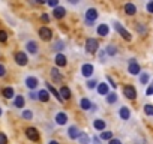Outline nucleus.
Returning a JSON list of instances; mask_svg holds the SVG:
<instances>
[{"label":"nucleus","instance_id":"2eb2a0df","mask_svg":"<svg viewBox=\"0 0 153 144\" xmlns=\"http://www.w3.org/2000/svg\"><path fill=\"white\" fill-rule=\"evenodd\" d=\"M54 62H56V65L59 66V68H62V66H66V57L62 54V53H57L56 54V59H54Z\"/></svg>","mask_w":153,"mask_h":144},{"label":"nucleus","instance_id":"c9c22d12","mask_svg":"<svg viewBox=\"0 0 153 144\" xmlns=\"http://www.w3.org/2000/svg\"><path fill=\"white\" fill-rule=\"evenodd\" d=\"M144 113H146L147 116H153V105L146 104V105H144Z\"/></svg>","mask_w":153,"mask_h":144},{"label":"nucleus","instance_id":"20e7f679","mask_svg":"<svg viewBox=\"0 0 153 144\" xmlns=\"http://www.w3.org/2000/svg\"><path fill=\"white\" fill-rule=\"evenodd\" d=\"M128 72H129L131 75H138L140 72H141V68H140V65L135 62V59H131L129 66H128Z\"/></svg>","mask_w":153,"mask_h":144},{"label":"nucleus","instance_id":"37998d69","mask_svg":"<svg viewBox=\"0 0 153 144\" xmlns=\"http://www.w3.org/2000/svg\"><path fill=\"white\" fill-rule=\"evenodd\" d=\"M105 56H107V51H105V50L101 51V54H99V60H101V62H105Z\"/></svg>","mask_w":153,"mask_h":144},{"label":"nucleus","instance_id":"603ef678","mask_svg":"<svg viewBox=\"0 0 153 144\" xmlns=\"http://www.w3.org/2000/svg\"><path fill=\"white\" fill-rule=\"evenodd\" d=\"M93 143H95V144H99V138H98V137H93Z\"/></svg>","mask_w":153,"mask_h":144},{"label":"nucleus","instance_id":"79ce46f5","mask_svg":"<svg viewBox=\"0 0 153 144\" xmlns=\"http://www.w3.org/2000/svg\"><path fill=\"white\" fill-rule=\"evenodd\" d=\"M107 80H108V83H110L113 87H117V84H116V81L113 80V77H111V75H108V77H107Z\"/></svg>","mask_w":153,"mask_h":144},{"label":"nucleus","instance_id":"c03bdc74","mask_svg":"<svg viewBox=\"0 0 153 144\" xmlns=\"http://www.w3.org/2000/svg\"><path fill=\"white\" fill-rule=\"evenodd\" d=\"M146 95H153V83L147 87V90H146Z\"/></svg>","mask_w":153,"mask_h":144},{"label":"nucleus","instance_id":"423d86ee","mask_svg":"<svg viewBox=\"0 0 153 144\" xmlns=\"http://www.w3.org/2000/svg\"><path fill=\"white\" fill-rule=\"evenodd\" d=\"M39 36L42 41H51L53 39V30L48 27H41L39 29Z\"/></svg>","mask_w":153,"mask_h":144},{"label":"nucleus","instance_id":"f704fd0d","mask_svg":"<svg viewBox=\"0 0 153 144\" xmlns=\"http://www.w3.org/2000/svg\"><path fill=\"white\" fill-rule=\"evenodd\" d=\"M23 119L32 120V119H33V113H32L30 110H24V111H23Z\"/></svg>","mask_w":153,"mask_h":144},{"label":"nucleus","instance_id":"7c9ffc66","mask_svg":"<svg viewBox=\"0 0 153 144\" xmlns=\"http://www.w3.org/2000/svg\"><path fill=\"white\" fill-rule=\"evenodd\" d=\"M78 141H80V144H89V143H90V138H89L87 134L81 132V135L78 137Z\"/></svg>","mask_w":153,"mask_h":144},{"label":"nucleus","instance_id":"a19ab883","mask_svg":"<svg viewBox=\"0 0 153 144\" xmlns=\"http://www.w3.org/2000/svg\"><path fill=\"white\" fill-rule=\"evenodd\" d=\"M6 75V68L3 65H0V77H5Z\"/></svg>","mask_w":153,"mask_h":144},{"label":"nucleus","instance_id":"e433bc0d","mask_svg":"<svg viewBox=\"0 0 153 144\" xmlns=\"http://www.w3.org/2000/svg\"><path fill=\"white\" fill-rule=\"evenodd\" d=\"M98 81L96 80H89L87 81V89H95V87H98Z\"/></svg>","mask_w":153,"mask_h":144},{"label":"nucleus","instance_id":"aec40b11","mask_svg":"<svg viewBox=\"0 0 153 144\" xmlns=\"http://www.w3.org/2000/svg\"><path fill=\"white\" fill-rule=\"evenodd\" d=\"M125 12H126L128 15H135V14H137V6H135L134 3H126V5H125Z\"/></svg>","mask_w":153,"mask_h":144},{"label":"nucleus","instance_id":"09e8293b","mask_svg":"<svg viewBox=\"0 0 153 144\" xmlns=\"http://www.w3.org/2000/svg\"><path fill=\"white\" fill-rule=\"evenodd\" d=\"M29 96H30V99H32V101H36V99H38V93H35V92H32Z\"/></svg>","mask_w":153,"mask_h":144},{"label":"nucleus","instance_id":"6e6552de","mask_svg":"<svg viewBox=\"0 0 153 144\" xmlns=\"http://www.w3.org/2000/svg\"><path fill=\"white\" fill-rule=\"evenodd\" d=\"M26 135L32 141H39V132H38L36 128H27L26 129Z\"/></svg>","mask_w":153,"mask_h":144},{"label":"nucleus","instance_id":"473e14b6","mask_svg":"<svg viewBox=\"0 0 153 144\" xmlns=\"http://www.w3.org/2000/svg\"><path fill=\"white\" fill-rule=\"evenodd\" d=\"M116 101H117V95L116 93H108L107 95V102L108 104H114Z\"/></svg>","mask_w":153,"mask_h":144},{"label":"nucleus","instance_id":"f257e3e1","mask_svg":"<svg viewBox=\"0 0 153 144\" xmlns=\"http://www.w3.org/2000/svg\"><path fill=\"white\" fill-rule=\"evenodd\" d=\"M113 26H114V29H116V32L125 39V41H131L132 39V36H131V33L122 26V23H119V21H113Z\"/></svg>","mask_w":153,"mask_h":144},{"label":"nucleus","instance_id":"7ed1b4c3","mask_svg":"<svg viewBox=\"0 0 153 144\" xmlns=\"http://www.w3.org/2000/svg\"><path fill=\"white\" fill-rule=\"evenodd\" d=\"M98 47H99V44H98V41H96L95 38H89V39L86 41V50H87V53L95 54V53L98 51Z\"/></svg>","mask_w":153,"mask_h":144},{"label":"nucleus","instance_id":"8fccbe9b","mask_svg":"<svg viewBox=\"0 0 153 144\" xmlns=\"http://www.w3.org/2000/svg\"><path fill=\"white\" fill-rule=\"evenodd\" d=\"M68 2H69V3H72V5H76V3L80 2V0H68Z\"/></svg>","mask_w":153,"mask_h":144},{"label":"nucleus","instance_id":"9b49d317","mask_svg":"<svg viewBox=\"0 0 153 144\" xmlns=\"http://www.w3.org/2000/svg\"><path fill=\"white\" fill-rule=\"evenodd\" d=\"M50 74H51V78H53L56 83H62V81H63V75L60 74V71H59L57 68H53Z\"/></svg>","mask_w":153,"mask_h":144},{"label":"nucleus","instance_id":"dca6fc26","mask_svg":"<svg viewBox=\"0 0 153 144\" xmlns=\"http://www.w3.org/2000/svg\"><path fill=\"white\" fill-rule=\"evenodd\" d=\"M26 48H27V51H29L30 54H36V53H38V44H36L35 41H29V42L26 44Z\"/></svg>","mask_w":153,"mask_h":144},{"label":"nucleus","instance_id":"f3484780","mask_svg":"<svg viewBox=\"0 0 153 144\" xmlns=\"http://www.w3.org/2000/svg\"><path fill=\"white\" fill-rule=\"evenodd\" d=\"M38 99L41 102H48V99H50V90H41V92H38Z\"/></svg>","mask_w":153,"mask_h":144},{"label":"nucleus","instance_id":"0eeeda50","mask_svg":"<svg viewBox=\"0 0 153 144\" xmlns=\"http://www.w3.org/2000/svg\"><path fill=\"white\" fill-rule=\"evenodd\" d=\"M123 95L128 98V99H135L137 98V90L134 86H125L123 87Z\"/></svg>","mask_w":153,"mask_h":144},{"label":"nucleus","instance_id":"6ab92c4d","mask_svg":"<svg viewBox=\"0 0 153 144\" xmlns=\"http://www.w3.org/2000/svg\"><path fill=\"white\" fill-rule=\"evenodd\" d=\"M68 122V116L65 113H57L56 114V123L57 125H66Z\"/></svg>","mask_w":153,"mask_h":144},{"label":"nucleus","instance_id":"a211bd4d","mask_svg":"<svg viewBox=\"0 0 153 144\" xmlns=\"http://www.w3.org/2000/svg\"><path fill=\"white\" fill-rule=\"evenodd\" d=\"M119 116H120L122 120H128V119L131 117V111H129V108H128V107H122L120 111H119Z\"/></svg>","mask_w":153,"mask_h":144},{"label":"nucleus","instance_id":"a878e982","mask_svg":"<svg viewBox=\"0 0 153 144\" xmlns=\"http://www.w3.org/2000/svg\"><path fill=\"white\" fill-rule=\"evenodd\" d=\"M3 96H5L6 99H12V98H15V92H14V89H12V87H5V89H3Z\"/></svg>","mask_w":153,"mask_h":144},{"label":"nucleus","instance_id":"f03ea898","mask_svg":"<svg viewBox=\"0 0 153 144\" xmlns=\"http://www.w3.org/2000/svg\"><path fill=\"white\" fill-rule=\"evenodd\" d=\"M98 17H99V14H98V11H96L95 8L87 9V11H86V24H87V26H92V24L96 21Z\"/></svg>","mask_w":153,"mask_h":144},{"label":"nucleus","instance_id":"4c0bfd02","mask_svg":"<svg viewBox=\"0 0 153 144\" xmlns=\"http://www.w3.org/2000/svg\"><path fill=\"white\" fill-rule=\"evenodd\" d=\"M8 41V33L5 30H0V42H6Z\"/></svg>","mask_w":153,"mask_h":144},{"label":"nucleus","instance_id":"b1692460","mask_svg":"<svg viewBox=\"0 0 153 144\" xmlns=\"http://www.w3.org/2000/svg\"><path fill=\"white\" fill-rule=\"evenodd\" d=\"M135 29H137V32H138L140 35H143V36H146V35L149 33L147 27H146L144 24H141V23H135Z\"/></svg>","mask_w":153,"mask_h":144},{"label":"nucleus","instance_id":"ea45409f","mask_svg":"<svg viewBox=\"0 0 153 144\" xmlns=\"http://www.w3.org/2000/svg\"><path fill=\"white\" fill-rule=\"evenodd\" d=\"M0 144H8V137L3 132H0Z\"/></svg>","mask_w":153,"mask_h":144},{"label":"nucleus","instance_id":"412c9836","mask_svg":"<svg viewBox=\"0 0 153 144\" xmlns=\"http://www.w3.org/2000/svg\"><path fill=\"white\" fill-rule=\"evenodd\" d=\"M105 51H107V54H108V56H111V57H114V56H117V53H119V50H117V47H116V45H113V44H110V45H107V47H105Z\"/></svg>","mask_w":153,"mask_h":144},{"label":"nucleus","instance_id":"bb28decb","mask_svg":"<svg viewBox=\"0 0 153 144\" xmlns=\"http://www.w3.org/2000/svg\"><path fill=\"white\" fill-rule=\"evenodd\" d=\"M60 95H62V98H63L65 101L71 99V90H69V87H66V86L60 87Z\"/></svg>","mask_w":153,"mask_h":144},{"label":"nucleus","instance_id":"49530a36","mask_svg":"<svg viewBox=\"0 0 153 144\" xmlns=\"http://www.w3.org/2000/svg\"><path fill=\"white\" fill-rule=\"evenodd\" d=\"M41 20H42L44 23H48V21H50V17H48L47 14H42V15H41Z\"/></svg>","mask_w":153,"mask_h":144},{"label":"nucleus","instance_id":"58836bf2","mask_svg":"<svg viewBox=\"0 0 153 144\" xmlns=\"http://www.w3.org/2000/svg\"><path fill=\"white\" fill-rule=\"evenodd\" d=\"M47 5L51 6V8L54 9L56 6H59V0H47Z\"/></svg>","mask_w":153,"mask_h":144},{"label":"nucleus","instance_id":"864d4df0","mask_svg":"<svg viewBox=\"0 0 153 144\" xmlns=\"http://www.w3.org/2000/svg\"><path fill=\"white\" fill-rule=\"evenodd\" d=\"M48 144H59V143H57V141H54V140H51V141H50Z\"/></svg>","mask_w":153,"mask_h":144},{"label":"nucleus","instance_id":"c85d7f7f","mask_svg":"<svg viewBox=\"0 0 153 144\" xmlns=\"http://www.w3.org/2000/svg\"><path fill=\"white\" fill-rule=\"evenodd\" d=\"M92 105H93V104H92L87 98H83V99L80 101V107H81L83 110H92Z\"/></svg>","mask_w":153,"mask_h":144},{"label":"nucleus","instance_id":"3c124183","mask_svg":"<svg viewBox=\"0 0 153 144\" xmlns=\"http://www.w3.org/2000/svg\"><path fill=\"white\" fill-rule=\"evenodd\" d=\"M36 3H39V5H44V3H47V0H36Z\"/></svg>","mask_w":153,"mask_h":144},{"label":"nucleus","instance_id":"39448f33","mask_svg":"<svg viewBox=\"0 0 153 144\" xmlns=\"http://www.w3.org/2000/svg\"><path fill=\"white\" fill-rule=\"evenodd\" d=\"M15 62H17V65H20V66H26L27 63H29V59H27V54L26 53H23V51H18V53H15Z\"/></svg>","mask_w":153,"mask_h":144},{"label":"nucleus","instance_id":"6e6d98bb","mask_svg":"<svg viewBox=\"0 0 153 144\" xmlns=\"http://www.w3.org/2000/svg\"><path fill=\"white\" fill-rule=\"evenodd\" d=\"M150 2H152V0H150Z\"/></svg>","mask_w":153,"mask_h":144},{"label":"nucleus","instance_id":"de8ad7c7","mask_svg":"<svg viewBox=\"0 0 153 144\" xmlns=\"http://www.w3.org/2000/svg\"><path fill=\"white\" fill-rule=\"evenodd\" d=\"M110 144H122V141L117 140V138H111V140H110Z\"/></svg>","mask_w":153,"mask_h":144},{"label":"nucleus","instance_id":"4be33fe9","mask_svg":"<svg viewBox=\"0 0 153 144\" xmlns=\"http://www.w3.org/2000/svg\"><path fill=\"white\" fill-rule=\"evenodd\" d=\"M47 89H48V90H50V92H51V93H53L54 96H56V99H57L59 102H65V99L62 98V95H60V92H57V90H56V89H54V87H53L51 84H47Z\"/></svg>","mask_w":153,"mask_h":144},{"label":"nucleus","instance_id":"cd10ccee","mask_svg":"<svg viewBox=\"0 0 153 144\" xmlns=\"http://www.w3.org/2000/svg\"><path fill=\"white\" fill-rule=\"evenodd\" d=\"M14 105H15V108H24V98H23L21 95L15 96V99H14Z\"/></svg>","mask_w":153,"mask_h":144},{"label":"nucleus","instance_id":"9d476101","mask_svg":"<svg viewBox=\"0 0 153 144\" xmlns=\"http://www.w3.org/2000/svg\"><path fill=\"white\" fill-rule=\"evenodd\" d=\"M96 33H98L99 36H102V38L108 36V33H110V27H108V24H99L98 29H96Z\"/></svg>","mask_w":153,"mask_h":144},{"label":"nucleus","instance_id":"a18cd8bd","mask_svg":"<svg viewBox=\"0 0 153 144\" xmlns=\"http://www.w3.org/2000/svg\"><path fill=\"white\" fill-rule=\"evenodd\" d=\"M147 11H149L150 14H153V0H152V2H149V5H147Z\"/></svg>","mask_w":153,"mask_h":144},{"label":"nucleus","instance_id":"5fc2aeb1","mask_svg":"<svg viewBox=\"0 0 153 144\" xmlns=\"http://www.w3.org/2000/svg\"><path fill=\"white\" fill-rule=\"evenodd\" d=\"M2 113H3V111H2V108H0V116H2Z\"/></svg>","mask_w":153,"mask_h":144},{"label":"nucleus","instance_id":"5701e85b","mask_svg":"<svg viewBox=\"0 0 153 144\" xmlns=\"http://www.w3.org/2000/svg\"><path fill=\"white\" fill-rule=\"evenodd\" d=\"M93 128H95L96 131H105V122H104L102 119H96V120L93 122Z\"/></svg>","mask_w":153,"mask_h":144},{"label":"nucleus","instance_id":"c756f323","mask_svg":"<svg viewBox=\"0 0 153 144\" xmlns=\"http://www.w3.org/2000/svg\"><path fill=\"white\" fill-rule=\"evenodd\" d=\"M53 50L54 51H62V50H65V42L62 41V39H59V41H56L54 44H53Z\"/></svg>","mask_w":153,"mask_h":144},{"label":"nucleus","instance_id":"72a5a7b5","mask_svg":"<svg viewBox=\"0 0 153 144\" xmlns=\"http://www.w3.org/2000/svg\"><path fill=\"white\" fill-rule=\"evenodd\" d=\"M140 83L141 84H147L149 83V74L147 72H143V74L140 75Z\"/></svg>","mask_w":153,"mask_h":144},{"label":"nucleus","instance_id":"2f4dec72","mask_svg":"<svg viewBox=\"0 0 153 144\" xmlns=\"http://www.w3.org/2000/svg\"><path fill=\"white\" fill-rule=\"evenodd\" d=\"M113 138V132H110V131H102V134H101V140H111Z\"/></svg>","mask_w":153,"mask_h":144},{"label":"nucleus","instance_id":"1a4fd4ad","mask_svg":"<svg viewBox=\"0 0 153 144\" xmlns=\"http://www.w3.org/2000/svg\"><path fill=\"white\" fill-rule=\"evenodd\" d=\"M93 65H90V63H84L83 66H81V74H83V77H92V74H93Z\"/></svg>","mask_w":153,"mask_h":144},{"label":"nucleus","instance_id":"393cba45","mask_svg":"<svg viewBox=\"0 0 153 144\" xmlns=\"http://www.w3.org/2000/svg\"><path fill=\"white\" fill-rule=\"evenodd\" d=\"M98 93L99 95H108V84L107 83H99L98 84Z\"/></svg>","mask_w":153,"mask_h":144},{"label":"nucleus","instance_id":"ddd939ff","mask_svg":"<svg viewBox=\"0 0 153 144\" xmlns=\"http://www.w3.org/2000/svg\"><path fill=\"white\" fill-rule=\"evenodd\" d=\"M53 15H54V18L60 20V18H63V17L66 15V9L62 8V6H56L54 11H53Z\"/></svg>","mask_w":153,"mask_h":144},{"label":"nucleus","instance_id":"4468645a","mask_svg":"<svg viewBox=\"0 0 153 144\" xmlns=\"http://www.w3.org/2000/svg\"><path fill=\"white\" fill-rule=\"evenodd\" d=\"M38 84H39L38 78H35V77H27V78H26V86H27L30 90L36 89V87H38Z\"/></svg>","mask_w":153,"mask_h":144},{"label":"nucleus","instance_id":"f8f14e48","mask_svg":"<svg viewBox=\"0 0 153 144\" xmlns=\"http://www.w3.org/2000/svg\"><path fill=\"white\" fill-rule=\"evenodd\" d=\"M68 135H69L71 140H75V138H78V137L81 135V132H80V129L76 128V126H71V128L68 129Z\"/></svg>","mask_w":153,"mask_h":144}]
</instances>
